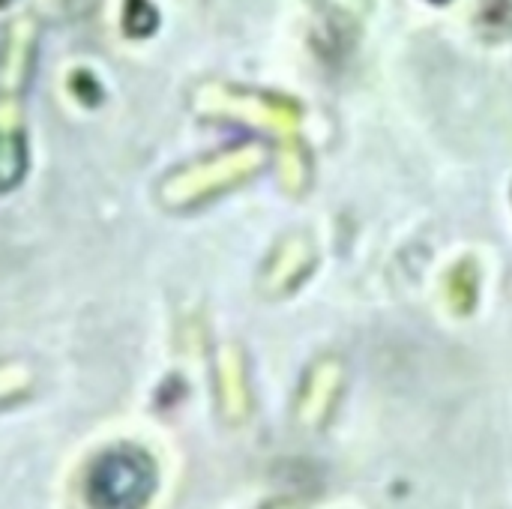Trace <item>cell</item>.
Instances as JSON below:
<instances>
[{
  "label": "cell",
  "instance_id": "cell-1",
  "mask_svg": "<svg viewBox=\"0 0 512 509\" xmlns=\"http://www.w3.org/2000/svg\"><path fill=\"white\" fill-rule=\"evenodd\" d=\"M156 489L153 462L132 447H117L102 453L87 477V498L96 507L129 509L141 507Z\"/></svg>",
  "mask_w": 512,
  "mask_h": 509
},
{
  "label": "cell",
  "instance_id": "cell-2",
  "mask_svg": "<svg viewBox=\"0 0 512 509\" xmlns=\"http://www.w3.org/2000/svg\"><path fill=\"white\" fill-rule=\"evenodd\" d=\"M24 174V141L0 138V189H9Z\"/></svg>",
  "mask_w": 512,
  "mask_h": 509
}]
</instances>
